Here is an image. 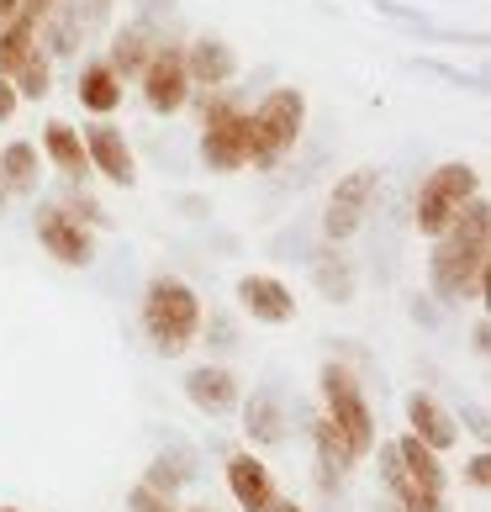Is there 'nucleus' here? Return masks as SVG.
<instances>
[{
    "label": "nucleus",
    "instance_id": "31",
    "mask_svg": "<svg viewBox=\"0 0 491 512\" xmlns=\"http://www.w3.org/2000/svg\"><path fill=\"white\" fill-rule=\"evenodd\" d=\"M64 212H69L74 222H106V217H101V206L90 201V196H80V191L69 196V206H64Z\"/></svg>",
    "mask_w": 491,
    "mask_h": 512
},
{
    "label": "nucleus",
    "instance_id": "34",
    "mask_svg": "<svg viewBox=\"0 0 491 512\" xmlns=\"http://www.w3.org/2000/svg\"><path fill=\"white\" fill-rule=\"evenodd\" d=\"M16 11H22V0H0V22H11Z\"/></svg>",
    "mask_w": 491,
    "mask_h": 512
},
{
    "label": "nucleus",
    "instance_id": "15",
    "mask_svg": "<svg viewBox=\"0 0 491 512\" xmlns=\"http://www.w3.org/2000/svg\"><path fill=\"white\" fill-rule=\"evenodd\" d=\"M312 444H317V481H323L328 491H338L349 481V470L360 465V454L349 449V439L328 423V417H317V423H312Z\"/></svg>",
    "mask_w": 491,
    "mask_h": 512
},
{
    "label": "nucleus",
    "instance_id": "22",
    "mask_svg": "<svg viewBox=\"0 0 491 512\" xmlns=\"http://www.w3.org/2000/svg\"><path fill=\"white\" fill-rule=\"evenodd\" d=\"M80 106L96 111V117H111V111L122 106V80L106 69V59H90L80 69Z\"/></svg>",
    "mask_w": 491,
    "mask_h": 512
},
{
    "label": "nucleus",
    "instance_id": "26",
    "mask_svg": "<svg viewBox=\"0 0 491 512\" xmlns=\"http://www.w3.org/2000/svg\"><path fill=\"white\" fill-rule=\"evenodd\" d=\"M11 85H16V96H32V101H43L48 90H53V64H48V53L37 48L32 59H27L22 69H16V74H11Z\"/></svg>",
    "mask_w": 491,
    "mask_h": 512
},
{
    "label": "nucleus",
    "instance_id": "2",
    "mask_svg": "<svg viewBox=\"0 0 491 512\" xmlns=\"http://www.w3.org/2000/svg\"><path fill=\"white\" fill-rule=\"evenodd\" d=\"M143 333L159 354H185L201 333V296L180 275H154L143 291Z\"/></svg>",
    "mask_w": 491,
    "mask_h": 512
},
{
    "label": "nucleus",
    "instance_id": "5",
    "mask_svg": "<svg viewBox=\"0 0 491 512\" xmlns=\"http://www.w3.org/2000/svg\"><path fill=\"white\" fill-rule=\"evenodd\" d=\"M201 159L217 175H233V169L249 164V111H243L228 90H206L201 96Z\"/></svg>",
    "mask_w": 491,
    "mask_h": 512
},
{
    "label": "nucleus",
    "instance_id": "35",
    "mask_svg": "<svg viewBox=\"0 0 491 512\" xmlns=\"http://www.w3.org/2000/svg\"><path fill=\"white\" fill-rule=\"evenodd\" d=\"M270 512H301V507H296V502H280V497H275V507H270Z\"/></svg>",
    "mask_w": 491,
    "mask_h": 512
},
{
    "label": "nucleus",
    "instance_id": "29",
    "mask_svg": "<svg viewBox=\"0 0 491 512\" xmlns=\"http://www.w3.org/2000/svg\"><path fill=\"white\" fill-rule=\"evenodd\" d=\"M106 16H111V0H74V22H80L85 37L96 27H106Z\"/></svg>",
    "mask_w": 491,
    "mask_h": 512
},
{
    "label": "nucleus",
    "instance_id": "38",
    "mask_svg": "<svg viewBox=\"0 0 491 512\" xmlns=\"http://www.w3.org/2000/svg\"><path fill=\"white\" fill-rule=\"evenodd\" d=\"M196 512H206V507H196Z\"/></svg>",
    "mask_w": 491,
    "mask_h": 512
},
{
    "label": "nucleus",
    "instance_id": "8",
    "mask_svg": "<svg viewBox=\"0 0 491 512\" xmlns=\"http://www.w3.org/2000/svg\"><path fill=\"white\" fill-rule=\"evenodd\" d=\"M143 85V106L154 111V117H169V111H180L185 101H191V74H185V59H180V43H159L154 59L143 64L138 74Z\"/></svg>",
    "mask_w": 491,
    "mask_h": 512
},
{
    "label": "nucleus",
    "instance_id": "37",
    "mask_svg": "<svg viewBox=\"0 0 491 512\" xmlns=\"http://www.w3.org/2000/svg\"><path fill=\"white\" fill-rule=\"evenodd\" d=\"M0 512H16V507H0Z\"/></svg>",
    "mask_w": 491,
    "mask_h": 512
},
{
    "label": "nucleus",
    "instance_id": "9",
    "mask_svg": "<svg viewBox=\"0 0 491 512\" xmlns=\"http://www.w3.org/2000/svg\"><path fill=\"white\" fill-rule=\"evenodd\" d=\"M37 238H43V249L69 264V270H80V264L96 259V243H90V227L74 222L64 206H48V212H37Z\"/></svg>",
    "mask_w": 491,
    "mask_h": 512
},
{
    "label": "nucleus",
    "instance_id": "6",
    "mask_svg": "<svg viewBox=\"0 0 491 512\" xmlns=\"http://www.w3.org/2000/svg\"><path fill=\"white\" fill-rule=\"evenodd\" d=\"M317 391H323V417L349 439V449L365 454L375 449V412H370V402H365V391H360V381L344 370V365H323V375H317Z\"/></svg>",
    "mask_w": 491,
    "mask_h": 512
},
{
    "label": "nucleus",
    "instance_id": "33",
    "mask_svg": "<svg viewBox=\"0 0 491 512\" xmlns=\"http://www.w3.org/2000/svg\"><path fill=\"white\" fill-rule=\"evenodd\" d=\"M53 6H59V0H22V11H27V16H37V22H43V16H48Z\"/></svg>",
    "mask_w": 491,
    "mask_h": 512
},
{
    "label": "nucleus",
    "instance_id": "14",
    "mask_svg": "<svg viewBox=\"0 0 491 512\" xmlns=\"http://www.w3.org/2000/svg\"><path fill=\"white\" fill-rule=\"evenodd\" d=\"M228 486H233V502L243 512H270L275 507V476L259 454H233L228 460Z\"/></svg>",
    "mask_w": 491,
    "mask_h": 512
},
{
    "label": "nucleus",
    "instance_id": "4",
    "mask_svg": "<svg viewBox=\"0 0 491 512\" xmlns=\"http://www.w3.org/2000/svg\"><path fill=\"white\" fill-rule=\"evenodd\" d=\"M476 196H481V169L465 164V159H449V164H439V169L423 180L418 206H412V222H418L423 238H439L444 227L455 222Z\"/></svg>",
    "mask_w": 491,
    "mask_h": 512
},
{
    "label": "nucleus",
    "instance_id": "27",
    "mask_svg": "<svg viewBox=\"0 0 491 512\" xmlns=\"http://www.w3.org/2000/svg\"><path fill=\"white\" fill-rule=\"evenodd\" d=\"M143 481L154 486V491H169V497H175V491H180L185 481H191V470H185L180 454H175V460H169V454H159V460L148 465V476H143Z\"/></svg>",
    "mask_w": 491,
    "mask_h": 512
},
{
    "label": "nucleus",
    "instance_id": "13",
    "mask_svg": "<svg viewBox=\"0 0 491 512\" xmlns=\"http://www.w3.org/2000/svg\"><path fill=\"white\" fill-rule=\"evenodd\" d=\"M180 59H185L191 85H201V90H222V85H233V74H238V59L222 37H196V43L180 48Z\"/></svg>",
    "mask_w": 491,
    "mask_h": 512
},
{
    "label": "nucleus",
    "instance_id": "23",
    "mask_svg": "<svg viewBox=\"0 0 491 512\" xmlns=\"http://www.w3.org/2000/svg\"><path fill=\"white\" fill-rule=\"evenodd\" d=\"M37 175H43V164H37V148L32 143H6L0 148V185H6V196H27Z\"/></svg>",
    "mask_w": 491,
    "mask_h": 512
},
{
    "label": "nucleus",
    "instance_id": "28",
    "mask_svg": "<svg viewBox=\"0 0 491 512\" xmlns=\"http://www.w3.org/2000/svg\"><path fill=\"white\" fill-rule=\"evenodd\" d=\"M132 512H175V497H169V491H154V486H148V481H138V486H132Z\"/></svg>",
    "mask_w": 491,
    "mask_h": 512
},
{
    "label": "nucleus",
    "instance_id": "10",
    "mask_svg": "<svg viewBox=\"0 0 491 512\" xmlns=\"http://www.w3.org/2000/svg\"><path fill=\"white\" fill-rule=\"evenodd\" d=\"M238 307L254 322H264V328H286L296 317V296H291L286 280H275V275H243L238 280Z\"/></svg>",
    "mask_w": 491,
    "mask_h": 512
},
{
    "label": "nucleus",
    "instance_id": "21",
    "mask_svg": "<svg viewBox=\"0 0 491 512\" xmlns=\"http://www.w3.org/2000/svg\"><path fill=\"white\" fill-rule=\"evenodd\" d=\"M32 53H37V16L16 11L11 22H0V74L11 80V74L22 69Z\"/></svg>",
    "mask_w": 491,
    "mask_h": 512
},
{
    "label": "nucleus",
    "instance_id": "3",
    "mask_svg": "<svg viewBox=\"0 0 491 512\" xmlns=\"http://www.w3.org/2000/svg\"><path fill=\"white\" fill-rule=\"evenodd\" d=\"M301 127H307V96L291 85L270 90V96L249 111V164H259V169L280 164L296 148Z\"/></svg>",
    "mask_w": 491,
    "mask_h": 512
},
{
    "label": "nucleus",
    "instance_id": "32",
    "mask_svg": "<svg viewBox=\"0 0 491 512\" xmlns=\"http://www.w3.org/2000/svg\"><path fill=\"white\" fill-rule=\"evenodd\" d=\"M16 106H22V96H16V85L6 80V74H0V122H11Z\"/></svg>",
    "mask_w": 491,
    "mask_h": 512
},
{
    "label": "nucleus",
    "instance_id": "25",
    "mask_svg": "<svg viewBox=\"0 0 491 512\" xmlns=\"http://www.w3.org/2000/svg\"><path fill=\"white\" fill-rule=\"evenodd\" d=\"M249 439L254 444H280L286 439V412H280V402L264 396V391L249 402Z\"/></svg>",
    "mask_w": 491,
    "mask_h": 512
},
{
    "label": "nucleus",
    "instance_id": "11",
    "mask_svg": "<svg viewBox=\"0 0 491 512\" xmlns=\"http://www.w3.org/2000/svg\"><path fill=\"white\" fill-rule=\"evenodd\" d=\"M407 428H412V439L428 444L433 454H444V449L460 444L455 412H449L439 396H428V391H412V396H407Z\"/></svg>",
    "mask_w": 491,
    "mask_h": 512
},
{
    "label": "nucleus",
    "instance_id": "16",
    "mask_svg": "<svg viewBox=\"0 0 491 512\" xmlns=\"http://www.w3.org/2000/svg\"><path fill=\"white\" fill-rule=\"evenodd\" d=\"M154 48H159V37L148 32V22H132V27H122L117 37H111L106 69L127 85V80H138V74H143V64H148V59H154Z\"/></svg>",
    "mask_w": 491,
    "mask_h": 512
},
{
    "label": "nucleus",
    "instance_id": "20",
    "mask_svg": "<svg viewBox=\"0 0 491 512\" xmlns=\"http://www.w3.org/2000/svg\"><path fill=\"white\" fill-rule=\"evenodd\" d=\"M37 48H48L53 59H69L74 48H85V32H80V22H74V0H59L43 22H37Z\"/></svg>",
    "mask_w": 491,
    "mask_h": 512
},
{
    "label": "nucleus",
    "instance_id": "19",
    "mask_svg": "<svg viewBox=\"0 0 491 512\" xmlns=\"http://www.w3.org/2000/svg\"><path fill=\"white\" fill-rule=\"evenodd\" d=\"M391 449H396V460H402V470H407L412 486H423V491H433V497H444V481H449V476H444V460H439L428 444H418L412 433H402Z\"/></svg>",
    "mask_w": 491,
    "mask_h": 512
},
{
    "label": "nucleus",
    "instance_id": "30",
    "mask_svg": "<svg viewBox=\"0 0 491 512\" xmlns=\"http://www.w3.org/2000/svg\"><path fill=\"white\" fill-rule=\"evenodd\" d=\"M465 481L476 486V491H486V486H491V454H486V449H476V454H470V465H465Z\"/></svg>",
    "mask_w": 491,
    "mask_h": 512
},
{
    "label": "nucleus",
    "instance_id": "1",
    "mask_svg": "<svg viewBox=\"0 0 491 512\" xmlns=\"http://www.w3.org/2000/svg\"><path fill=\"white\" fill-rule=\"evenodd\" d=\"M486 264H491V206L476 196L433 238L428 280L449 307H465V301H481V291H486Z\"/></svg>",
    "mask_w": 491,
    "mask_h": 512
},
{
    "label": "nucleus",
    "instance_id": "18",
    "mask_svg": "<svg viewBox=\"0 0 491 512\" xmlns=\"http://www.w3.org/2000/svg\"><path fill=\"white\" fill-rule=\"evenodd\" d=\"M43 154H48V164L59 169L64 180H85V169H90L85 138H80L69 122H48V127H43Z\"/></svg>",
    "mask_w": 491,
    "mask_h": 512
},
{
    "label": "nucleus",
    "instance_id": "12",
    "mask_svg": "<svg viewBox=\"0 0 491 512\" xmlns=\"http://www.w3.org/2000/svg\"><path fill=\"white\" fill-rule=\"evenodd\" d=\"M80 138H85V159L96 175H106L111 185H132V148L122 138V127L96 122V127H85Z\"/></svg>",
    "mask_w": 491,
    "mask_h": 512
},
{
    "label": "nucleus",
    "instance_id": "24",
    "mask_svg": "<svg viewBox=\"0 0 491 512\" xmlns=\"http://www.w3.org/2000/svg\"><path fill=\"white\" fill-rule=\"evenodd\" d=\"M312 275H317V286H323L328 301H349V296H354V270L344 264V254L323 249V254L312 259Z\"/></svg>",
    "mask_w": 491,
    "mask_h": 512
},
{
    "label": "nucleus",
    "instance_id": "17",
    "mask_svg": "<svg viewBox=\"0 0 491 512\" xmlns=\"http://www.w3.org/2000/svg\"><path fill=\"white\" fill-rule=\"evenodd\" d=\"M185 396H191L206 417H222V412L238 407V381H233V370H222V365H201V370L185 375Z\"/></svg>",
    "mask_w": 491,
    "mask_h": 512
},
{
    "label": "nucleus",
    "instance_id": "36",
    "mask_svg": "<svg viewBox=\"0 0 491 512\" xmlns=\"http://www.w3.org/2000/svg\"><path fill=\"white\" fill-rule=\"evenodd\" d=\"M0 206H6V185H0Z\"/></svg>",
    "mask_w": 491,
    "mask_h": 512
},
{
    "label": "nucleus",
    "instance_id": "7",
    "mask_svg": "<svg viewBox=\"0 0 491 512\" xmlns=\"http://www.w3.org/2000/svg\"><path fill=\"white\" fill-rule=\"evenodd\" d=\"M375 196H381V169L360 164V169H349V175H338V185L328 191V206H323L328 243H344V238L360 233L365 217H370V206H375Z\"/></svg>",
    "mask_w": 491,
    "mask_h": 512
}]
</instances>
